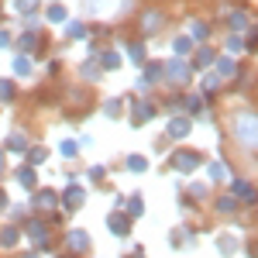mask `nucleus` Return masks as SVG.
<instances>
[{"label": "nucleus", "instance_id": "3", "mask_svg": "<svg viewBox=\"0 0 258 258\" xmlns=\"http://www.w3.org/2000/svg\"><path fill=\"white\" fill-rule=\"evenodd\" d=\"M83 200H86V193H83V186H66V193H62V210H80Z\"/></svg>", "mask_w": 258, "mask_h": 258}, {"label": "nucleus", "instance_id": "28", "mask_svg": "<svg viewBox=\"0 0 258 258\" xmlns=\"http://www.w3.org/2000/svg\"><path fill=\"white\" fill-rule=\"evenodd\" d=\"M210 176H214V179H224V176H227V169H224L220 162H214V165H210Z\"/></svg>", "mask_w": 258, "mask_h": 258}, {"label": "nucleus", "instance_id": "29", "mask_svg": "<svg viewBox=\"0 0 258 258\" xmlns=\"http://www.w3.org/2000/svg\"><path fill=\"white\" fill-rule=\"evenodd\" d=\"M131 59L138 62V66L145 62V48H141V45H131Z\"/></svg>", "mask_w": 258, "mask_h": 258}, {"label": "nucleus", "instance_id": "12", "mask_svg": "<svg viewBox=\"0 0 258 258\" xmlns=\"http://www.w3.org/2000/svg\"><path fill=\"white\" fill-rule=\"evenodd\" d=\"M18 244V227H4L0 231V248H14Z\"/></svg>", "mask_w": 258, "mask_h": 258}, {"label": "nucleus", "instance_id": "15", "mask_svg": "<svg viewBox=\"0 0 258 258\" xmlns=\"http://www.w3.org/2000/svg\"><path fill=\"white\" fill-rule=\"evenodd\" d=\"M217 69H220V76H224V80H231V76L238 73V66H234L231 59H220V62H217Z\"/></svg>", "mask_w": 258, "mask_h": 258}, {"label": "nucleus", "instance_id": "7", "mask_svg": "<svg viewBox=\"0 0 258 258\" xmlns=\"http://www.w3.org/2000/svg\"><path fill=\"white\" fill-rule=\"evenodd\" d=\"M35 207H38V210H55V207H59V197H55L52 189H41L38 197H35Z\"/></svg>", "mask_w": 258, "mask_h": 258}, {"label": "nucleus", "instance_id": "9", "mask_svg": "<svg viewBox=\"0 0 258 258\" xmlns=\"http://www.w3.org/2000/svg\"><path fill=\"white\" fill-rule=\"evenodd\" d=\"M152 117H155V107L152 103H135V114H131L135 124H145V120H152Z\"/></svg>", "mask_w": 258, "mask_h": 258}, {"label": "nucleus", "instance_id": "4", "mask_svg": "<svg viewBox=\"0 0 258 258\" xmlns=\"http://www.w3.org/2000/svg\"><path fill=\"white\" fill-rule=\"evenodd\" d=\"M28 238L35 241L38 248H45V244H48V224H45V220H31V224H28Z\"/></svg>", "mask_w": 258, "mask_h": 258}, {"label": "nucleus", "instance_id": "30", "mask_svg": "<svg viewBox=\"0 0 258 258\" xmlns=\"http://www.w3.org/2000/svg\"><path fill=\"white\" fill-rule=\"evenodd\" d=\"M244 24H248V18H244V14H231V28H244Z\"/></svg>", "mask_w": 258, "mask_h": 258}, {"label": "nucleus", "instance_id": "33", "mask_svg": "<svg viewBox=\"0 0 258 258\" xmlns=\"http://www.w3.org/2000/svg\"><path fill=\"white\" fill-rule=\"evenodd\" d=\"M214 59V55H210V52H197V66H207V62Z\"/></svg>", "mask_w": 258, "mask_h": 258}, {"label": "nucleus", "instance_id": "38", "mask_svg": "<svg viewBox=\"0 0 258 258\" xmlns=\"http://www.w3.org/2000/svg\"><path fill=\"white\" fill-rule=\"evenodd\" d=\"M4 45H11V38H7V35L0 31V48H4Z\"/></svg>", "mask_w": 258, "mask_h": 258}, {"label": "nucleus", "instance_id": "17", "mask_svg": "<svg viewBox=\"0 0 258 258\" xmlns=\"http://www.w3.org/2000/svg\"><path fill=\"white\" fill-rule=\"evenodd\" d=\"M127 210H131L127 217H141V210H145V203H141V197H131V200H127Z\"/></svg>", "mask_w": 258, "mask_h": 258}, {"label": "nucleus", "instance_id": "10", "mask_svg": "<svg viewBox=\"0 0 258 258\" xmlns=\"http://www.w3.org/2000/svg\"><path fill=\"white\" fill-rule=\"evenodd\" d=\"M69 248L73 251H86L90 248V234L86 231H69Z\"/></svg>", "mask_w": 258, "mask_h": 258}, {"label": "nucleus", "instance_id": "26", "mask_svg": "<svg viewBox=\"0 0 258 258\" xmlns=\"http://www.w3.org/2000/svg\"><path fill=\"white\" fill-rule=\"evenodd\" d=\"M14 69H18L21 76H28V73H31V62H28V59H18V62H14Z\"/></svg>", "mask_w": 258, "mask_h": 258}, {"label": "nucleus", "instance_id": "5", "mask_svg": "<svg viewBox=\"0 0 258 258\" xmlns=\"http://www.w3.org/2000/svg\"><path fill=\"white\" fill-rule=\"evenodd\" d=\"M107 227H110L114 234H120V238H124V234L131 231V220H127V214H110V217H107Z\"/></svg>", "mask_w": 258, "mask_h": 258}, {"label": "nucleus", "instance_id": "20", "mask_svg": "<svg viewBox=\"0 0 258 258\" xmlns=\"http://www.w3.org/2000/svg\"><path fill=\"white\" fill-rule=\"evenodd\" d=\"M14 7H18V11H24V14H31V11L38 7V0H14Z\"/></svg>", "mask_w": 258, "mask_h": 258}, {"label": "nucleus", "instance_id": "1", "mask_svg": "<svg viewBox=\"0 0 258 258\" xmlns=\"http://www.w3.org/2000/svg\"><path fill=\"white\" fill-rule=\"evenodd\" d=\"M234 135H238V141H244V145H258V114L241 110L238 117H234Z\"/></svg>", "mask_w": 258, "mask_h": 258}, {"label": "nucleus", "instance_id": "8", "mask_svg": "<svg viewBox=\"0 0 258 258\" xmlns=\"http://www.w3.org/2000/svg\"><path fill=\"white\" fill-rule=\"evenodd\" d=\"M189 135V120L186 117H172L169 120V138H186Z\"/></svg>", "mask_w": 258, "mask_h": 258}, {"label": "nucleus", "instance_id": "16", "mask_svg": "<svg viewBox=\"0 0 258 258\" xmlns=\"http://www.w3.org/2000/svg\"><path fill=\"white\" fill-rule=\"evenodd\" d=\"M220 251H224V255H234V251H238V238H227V234H224V238H220V244H217Z\"/></svg>", "mask_w": 258, "mask_h": 258}, {"label": "nucleus", "instance_id": "14", "mask_svg": "<svg viewBox=\"0 0 258 258\" xmlns=\"http://www.w3.org/2000/svg\"><path fill=\"white\" fill-rule=\"evenodd\" d=\"M141 24H145V31H159V28H162V14H159V11H148Z\"/></svg>", "mask_w": 258, "mask_h": 258}, {"label": "nucleus", "instance_id": "2", "mask_svg": "<svg viewBox=\"0 0 258 258\" xmlns=\"http://www.w3.org/2000/svg\"><path fill=\"white\" fill-rule=\"evenodd\" d=\"M200 155L197 152H176L172 155V169H179V172H193V169H200Z\"/></svg>", "mask_w": 258, "mask_h": 258}, {"label": "nucleus", "instance_id": "36", "mask_svg": "<svg viewBox=\"0 0 258 258\" xmlns=\"http://www.w3.org/2000/svg\"><path fill=\"white\" fill-rule=\"evenodd\" d=\"M176 52H179V55H182V52H189V41L179 38V41H176Z\"/></svg>", "mask_w": 258, "mask_h": 258}, {"label": "nucleus", "instance_id": "34", "mask_svg": "<svg viewBox=\"0 0 258 258\" xmlns=\"http://www.w3.org/2000/svg\"><path fill=\"white\" fill-rule=\"evenodd\" d=\"M193 35L197 38H207V24H193Z\"/></svg>", "mask_w": 258, "mask_h": 258}, {"label": "nucleus", "instance_id": "22", "mask_svg": "<svg viewBox=\"0 0 258 258\" xmlns=\"http://www.w3.org/2000/svg\"><path fill=\"white\" fill-rule=\"evenodd\" d=\"M28 162H31V165L45 162V148H31V152H28Z\"/></svg>", "mask_w": 258, "mask_h": 258}, {"label": "nucleus", "instance_id": "6", "mask_svg": "<svg viewBox=\"0 0 258 258\" xmlns=\"http://www.w3.org/2000/svg\"><path fill=\"white\" fill-rule=\"evenodd\" d=\"M234 197H238V200H244V203H255V200H258V189L251 186V182L238 179V182H234Z\"/></svg>", "mask_w": 258, "mask_h": 258}, {"label": "nucleus", "instance_id": "13", "mask_svg": "<svg viewBox=\"0 0 258 258\" xmlns=\"http://www.w3.org/2000/svg\"><path fill=\"white\" fill-rule=\"evenodd\" d=\"M18 182L24 186V189H35V186H38V179H35V169H21V172H18Z\"/></svg>", "mask_w": 258, "mask_h": 258}, {"label": "nucleus", "instance_id": "31", "mask_svg": "<svg viewBox=\"0 0 258 258\" xmlns=\"http://www.w3.org/2000/svg\"><path fill=\"white\" fill-rule=\"evenodd\" d=\"M59 152H62V155H76V145H73V141H62Z\"/></svg>", "mask_w": 258, "mask_h": 258}, {"label": "nucleus", "instance_id": "39", "mask_svg": "<svg viewBox=\"0 0 258 258\" xmlns=\"http://www.w3.org/2000/svg\"><path fill=\"white\" fill-rule=\"evenodd\" d=\"M0 169H4V162H0Z\"/></svg>", "mask_w": 258, "mask_h": 258}, {"label": "nucleus", "instance_id": "23", "mask_svg": "<svg viewBox=\"0 0 258 258\" xmlns=\"http://www.w3.org/2000/svg\"><path fill=\"white\" fill-rule=\"evenodd\" d=\"M103 114H107V117H117L120 114V100H110V103L103 107Z\"/></svg>", "mask_w": 258, "mask_h": 258}, {"label": "nucleus", "instance_id": "24", "mask_svg": "<svg viewBox=\"0 0 258 258\" xmlns=\"http://www.w3.org/2000/svg\"><path fill=\"white\" fill-rule=\"evenodd\" d=\"M11 97H14V86L7 80H0V100H11Z\"/></svg>", "mask_w": 258, "mask_h": 258}, {"label": "nucleus", "instance_id": "19", "mask_svg": "<svg viewBox=\"0 0 258 258\" xmlns=\"http://www.w3.org/2000/svg\"><path fill=\"white\" fill-rule=\"evenodd\" d=\"M127 169H131V172H145V169H148V162L141 159V155H131V162H127Z\"/></svg>", "mask_w": 258, "mask_h": 258}, {"label": "nucleus", "instance_id": "11", "mask_svg": "<svg viewBox=\"0 0 258 258\" xmlns=\"http://www.w3.org/2000/svg\"><path fill=\"white\" fill-rule=\"evenodd\" d=\"M165 69H169V80H176V83H186L189 80V69H186V66H182V62H169V66H165Z\"/></svg>", "mask_w": 258, "mask_h": 258}, {"label": "nucleus", "instance_id": "35", "mask_svg": "<svg viewBox=\"0 0 258 258\" xmlns=\"http://www.w3.org/2000/svg\"><path fill=\"white\" fill-rule=\"evenodd\" d=\"M31 45H35V35H24V38H21V48H28V52H31Z\"/></svg>", "mask_w": 258, "mask_h": 258}, {"label": "nucleus", "instance_id": "27", "mask_svg": "<svg viewBox=\"0 0 258 258\" xmlns=\"http://www.w3.org/2000/svg\"><path fill=\"white\" fill-rule=\"evenodd\" d=\"M103 66H110V69L120 66V55H117V52H107V55H103Z\"/></svg>", "mask_w": 258, "mask_h": 258}, {"label": "nucleus", "instance_id": "37", "mask_svg": "<svg viewBox=\"0 0 258 258\" xmlns=\"http://www.w3.org/2000/svg\"><path fill=\"white\" fill-rule=\"evenodd\" d=\"M4 207H7V193L0 189V210H4Z\"/></svg>", "mask_w": 258, "mask_h": 258}, {"label": "nucleus", "instance_id": "32", "mask_svg": "<svg viewBox=\"0 0 258 258\" xmlns=\"http://www.w3.org/2000/svg\"><path fill=\"white\" fill-rule=\"evenodd\" d=\"M186 103H189V110H193V114H197L200 107H203V100H200V97H189V100H186Z\"/></svg>", "mask_w": 258, "mask_h": 258}, {"label": "nucleus", "instance_id": "21", "mask_svg": "<svg viewBox=\"0 0 258 258\" xmlns=\"http://www.w3.org/2000/svg\"><path fill=\"white\" fill-rule=\"evenodd\" d=\"M217 210H220V214H231V210H234V200H231V197H220L217 200Z\"/></svg>", "mask_w": 258, "mask_h": 258}, {"label": "nucleus", "instance_id": "25", "mask_svg": "<svg viewBox=\"0 0 258 258\" xmlns=\"http://www.w3.org/2000/svg\"><path fill=\"white\" fill-rule=\"evenodd\" d=\"M48 21L62 24V21H66V11H62V7H52V11H48Z\"/></svg>", "mask_w": 258, "mask_h": 258}, {"label": "nucleus", "instance_id": "18", "mask_svg": "<svg viewBox=\"0 0 258 258\" xmlns=\"http://www.w3.org/2000/svg\"><path fill=\"white\" fill-rule=\"evenodd\" d=\"M24 145H28V138H24V135H11V138H7V148H11V152H21Z\"/></svg>", "mask_w": 258, "mask_h": 258}]
</instances>
